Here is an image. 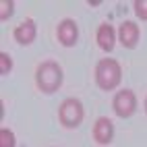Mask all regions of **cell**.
Masks as SVG:
<instances>
[{"label":"cell","instance_id":"6da1fadb","mask_svg":"<svg viewBox=\"0 0 147 147\" xmlns=\"http://www.w3.org/2000/svg\"><path fill=\"white\" fill-rule=\"evenodd\" d=\"M95 79H97V85H102L104 89H112L120 81V64L112 58L100 60L95 68Z\"/></svg>","mask_w":147,"mask_h":147},{"label":"cell","instance_id":"4fadbf2b","mask_svg":"<svg viewBox=\"0 0 147 147\" xmlns=\"http://www.w3.org/2000/svg\"><path fill=\"white\" fill-rule=\"evenodd\" d=\"M0 62H2V66H0V71L2 73H8L11 71V58H8V54H0Z\"/></svg>","mask_w":147,"mask_h":147},{"label":"cell","instance_id":"5bb4252c","mask_svg":"<svg viewBox=\"0 0 147 147\" xmlns=\"http://www.w3.org/2000/svg\"><path fill=\"white\" fill-rule=\"evenodd\" d=\"M145 108H147V102H145Z\"/></svg>","mask_w":147,"mask_h":147},{"label":"cell","instance_id":"7a4b0ae2","mask_svg":"<svg viewBox=\"0 0 147 147\" xmlns=\"http://www.w3.org/2000/svg\"><path fill=\"white\" fill-rule=\"evenodd\" d=\"M62 81V71L56 62H44L37 68V85L44 91H56Z\"/></svg>","mask_w":147,"mask_h":147},{"label":"cell","instance_id":"277c9868","mask_svg":"<svg viewBox=\"0 0 147 147\" xmlns=\"http://www.w3.org/2000/svg\"><path fill=\"white\" fill-rule=\"evenodd\" d=\"M137 106V100H135V93L131 89H122L116 93L114 97V110L118 112L120 116H129Z\"/></svg>","mask_w":147,"mask_h":147},{"label":"cell","instance_id":"3957f363","mask_svg":"<svg viewBox=\"0 0 147 147\" xmlns=\"http://www.w3.org/2000/svg\"><path fill=\"white\" fill-rule=\"evenodd\" d=\"M81 118H83V108H81L79 100H73L71 97V100L62 102V106H60V120H62V124L75 126V124L81 122Z\"/></svg>","mask_w":147,"mask_h":147},{"label":"cell","instance_id":"8fae6325","mask_svg":"<svg viewBox=\"0 0 147 147\" xmlns=\"http://www.w3.org/2000/svg\"><path fill=\"white\" fill-rule=\"evenodd\" d=\"M13 11L11 0H0V19H8V13Z\"/></svg>","mask_w":147,"mask_h":147},{"label":"cell","instance_id":"30bf717a","mask_svg":"<svg viewBox=\"0 0 147 147\" xmlns=\"http://www.w3.org/2000/svg\"><path fill=\"white\" fill-rule=\"evenodd\" d=\"M15 145V137L8 129H2L0 131V147H13Z\"/></svg>","mask_w":147,"mask_h":147},{"label":"cell","instance_id":"52a82bcc","mask_svg":"<svg viewBox=\"0 0 147 147\" xmlns=\"http://www.w3.org/2000/svg\"><path fill=\"white\" fill-rule=\"evenodd\" d=\"M112 135H114V129H112V122L108 120V118H100V120L95 122V126H93L95 141L108 143V141H112Z\"/></svg>","mask_w":147,"mask_h":147},{"label":"cell","instance_id":"9c48e42d","mask_svg":"<svg viewBox=\"0 0 147 147\" xmlns=\"http://www.w3.org/2000/svg\"><path fill=\"white\" fill-rule=\"evenodd\" d=\"M15 37H17V42H21V44H29L35 37V23L33 21H23L21 25H19L15 29Z\"/></svg>","mask_w":147,"mask_h":147},{"label":"cell","instance_id":"5b68a950","mask_svg":"<svg viewBox=\"0 0 147 147\" xmlns=\"http://www.w3.org/2000/svg\"><path fill=\"white\" fill-rule=\"evenodd\" d=\"M58 40H60L64 46H73L77 42V25L71 19H64L58 25Z\"/></svg>","mask_w":147,"mask_h":147},{"label":"cell","instance_id":"ba28073f","mask_svg":"<svg viewBox=\"0 0 147 147\" xmlns=\"http://www.w3.org/2000/svg\"><path fill=\"white\" fill-rule=\"evenodd\" d=\"M97 44H100V48L106 50V52H110L114 48V29H112V25H108V23L100 25V29H97Z\"/></svg>","mask_w":147,"mask_h":147},{"label":"cell","instance_id":"7c38bea8","mask_svg":"<svg viewBox=\"0 0 147 147\" xmlns=\"http://www.w3.org/2000/svg\"><path fill=\"white\" fill-rule=\"evenodd\" d=\"M135 11L141 19H147V0H137L135 2Z\"/></svg>","mask_w":147,"mask_h":147},{"label":"cell","instance_id":"8992f818","mask_svg":"<svg viewBox=\"0 0 147 147\" xmlns=\"http://www.w3.org/2000/svg\"><path fill=\"white\" fill-rule=\"evenodd\" d=\"M118 37L124 46H135L137 44V37H139V29L133 21H124L118 27Z\"/></svg>","mask_w":147,"mask_h":147}]
</instances>
